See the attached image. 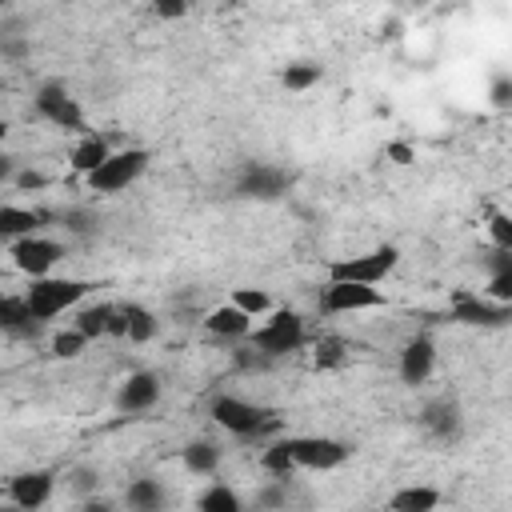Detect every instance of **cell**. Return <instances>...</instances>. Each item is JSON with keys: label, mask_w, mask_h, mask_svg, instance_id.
<instances>
[{"label": "cell", "mask_w": 512, "mask_h": 512, "mask_svg": "<svg viewBox=\"0 0 512 512\" xmlns=\"http://www.w3.org/2000/svg\"><path fill=\"white\" fill-rule=\"evenodd\" d=\"M88 292H92L88 280H72V276H40V280H28V288H24L20 296L28 300L32 316H36L40 324H48V320H56L64 308L80 304Z\"/></svg>", "instance_id": "obj_1"}, {"label": "cell", "mask_w": 512, "mask_h": 512, "mask_svg": "<svg viewBox=\"0 0 512 512\" xmlns=\"http://www.w3.org/2000/svg\"><path fill=\"white\" fill-rule=\"evenodd\" d=\"M248 348L252 352H260L264 360H280V356H288V352H296L300 344H304V320H300V312H292V308H276L260 328H252L248 336Z\"/></svg>", "instance_id": "obj_2"}, {"label": "cell", "mask_w": 512, "mask_h": 512, "mask_svg": "<svg viewBox=\"0 0 512 512\" xmlns=\"http://www.w3.org/2000/svg\"><path fill=\"white\" fill-rule=\"evenodd\" d=\"M148 148H120V152H108V160L88 176V188L100 192V196H116L124 192L128 184H136L148 168Z\"/></svg>", "instance_id": "obj_3"}, {"label": "cell", "mask_w": 512, "mask_h": 512, "mask_svg": "<svg viewBox=\"0 0 512 512\" xmlns=\"http://www.w3.org/2000/svg\"><path fill=\"white\" fill-rule=\"evenodd\" d=\"M212 420L232 432V436H260L264 428H276V412L240 396H216L212 400Z\"/></svg>", "instance_id": "obj_4"}, {"label": "cell", "mask_w": 512, "mask_h": 512, "mask_svg": "<svg viewBox=\"0 0 512 512\" xmlns=\"http://www.w3.org/2000/svg\"><path fill=\"white\" fill-rule=\"evenodd\" d=\"M396 264H400V248L396 244H380V248L360 252L352 260H336L328 268V280H348V284H372L376 288Z\"/></svg>", "instance_id": "obj_5"}, {"label": "cell", "mask_w": 512, "mask_h": 512, "mask_svg": "<svg viewBox=\"0 0 512 512\" xmlns=\"http://www.w3.org/2000/svg\"><path fill=\"white\" fill-rule=\"evenodd\" d=\"M288 448L296 468H312V472H332L352 456V448L332 436H288Z\"/></svg>", "instance_id": "obj_6"}, {"label": "cell", "mask_w": 512, "mask_h": 512, "mask_svg": "<svg viewBox=\"0 0 512 512\" xmlns=\"http://www.w3.org/2000/svg\"><path fill=\"white\" fill-rule=\"evenodd\" d=\"M288 184L292 180H288L284 168L264 164V160H252L236 176V196H244V200H280L288 192Z\"/></svg>", "instance_id": "obj_7"}, {"label": "cell", "mask_w": 512, "mask_h": 512, "mask_svg": "<svg viewBox=\"0 0 512 512\" xmlns=\"http://www.w3.org/2000/svg\"><path fill=\"white\" fill-rule=\"evenodd\" d=\"M60 260H64V244H56V240H48V236H24V240L12 244V264H16L28 280L48 276Z\"/></svg>", "instance_id": "obj_8"}, {"label": "cell", "mask_w": 512, "mask_h": 512, "mask_svg": "<svg viewBox=\"0 0 512 512\" xmlns=\"http://www.w3.org/2000/svg\"><path fill=\"white\" fill-rule=\"evenodd\" d=\"M456 324H468V328H504L512 320V308L508 304H492V300H480L476 292H452V312H448Z\"/></svg>", "instance_id": "obj_9"}, {"label": "cell", "mask_w": 512, "mask_h": 512, "mask_svg": "<svg viewBox=\"0 0 512 512\" xmlns=\"http://www.w3.org/2000/svg\"><path fill=\"white\" fill-rule=\"evenodd\" d=\"M36 112L44 120H52L56 128H64V132H84V112H80L76 96L64 84H44L36 92Z\"/></svg>", "instance_id": "obj_10"}, {"label": "cell", "mask_w": 512, "mask_h": 512, "mask_svg": "<svg viewBox=\"0 0 512 512\" xmlns=\"http://www.w3.org/2000/svg\"><path fill=\"white\" fill-rule=\"evenodd\" d=\"M52 488H56V472L48 468H32V472H16L8 480V496L20 512H40L48 500H52Z\"/></svg>", "instance_id": "obj_11"}, {"label": "cell", "mask_w": 512, "mask_h": 512, "mask_svg": "<svg viewBox=\"0 0 512 512\" xmlns=\"http://www.w3.org/2000/svg\"><path fill=\"white\" fill-rule=\"evenodd\" d=\"M384 292L372 284H348V280H328L324 288V312H364V308H384Z\"/></svg>", "instance_id": "obj_12"}, {"label": "cell", "mask_w": 512, "mask_h": 512, "mask_svg": "<svg viewBox=\"0 0 512 512\" xmlns=\"http://www.w3.org/2000/svg\"><path fill=\"white\" fill-rule=\"evenodd\" d=\"M420 428H424L428 436H436V440H456L460 428H464L460 404H456L452 396H436V400H428L424 412H420Z\"/></svg>", "instance_id": "obj_13"}, {"label": "cell", "mask_w": 512, "mask_h": 512, "mask_svg": "<svg viewBox=\"0 0 512 512\" xmlns=\"http://www.w3.org/2000/svg\"><path fill=\"white\" fill-rule=\"evenodd\" d=\"M436 368V344L432 336H412L400 352V380L404 384H424Z\"/></svg>", "instance_id": "obj_14"}, {"label": "cell", "mask_w": 512, "mask_h": 512, "mask_svg": "<svg viewBox=\"0 0 512 512\" xmlns=\"http://www.w3.org/2000/svg\"><path fill=\"white\" fill-rule=\"evenodd\" d=\"M160 400V380L152 372H132L124 376V384L116 388V404L124 412H148Z\"/></svg>", "instance_id": "obj_15"}, {"label": "cell", "mask_w": 512, "mask_h": 512, "mask_svg": "<svg viewBox=\"0 0 512 512\" xmlns=\"http://www.w3.org/2000/svg\"><path fill=\"white\" fill-rule=\"evenodd\" d=\"M204 328L212 336H220V340H244L252 332V316H244L236 304H220V308H212L204 316Z\"/></svg>", "instance_id": "obj_16"}, {"label": "cell", "mask_w": 512, "mask_h": 512, "mask_svg": "<svg viewBox=\"0 0 512 512\" xmlns=\"http://www.w3.org/2000/svg\"><path fill=\"white\" fill-rule=\"evenodd\" d=\"M40 320L32 316L24 296H0V332L8 336H36Z\"/></svg>", "instance_id": "obj_17"}, {"label": "cell", "mask_w": 512, "mask_h": 512, "mask_svg": "<svg viewBox=\"0 0 512 512\" xmlns=\"http://www.w3.org/2000/svg\"><path fill=\"white\" fill-rule=\"evenodd\" d=\"M40 224H44L40 212L20 208V204H0V236H8L12 244L24 236H40Z\"/></svg>", "instance_id": "obj_18"}, {"label": "cell", "mask_w": 512, "mask_h": 512, "mask_svg": "<svg viewBox=\"0 0 512 512\" xmlns=\"http://www.w3.org/2000/svg\"><path fill=\"white\" fill-rule=\"evenodd\" d=\"M440 508V492L428 484H404L388 496V512H436Z\"/></svg>", "instance_id": "obj_19"}, {"label": "cell", "mask_w": 512, "mask_h": 512, "mask_svg": "<svg viewBox=\"0 0 512 512\" xmlns=\"http://www.w3.org/2000/svg\"><path fill=\"white\" fill-rule=\"evenodd\" d=\"M72 172H80V176H92L104 160H108V140L104 136H96V132H88V136H80V144L72 148Z\"/></svg>", "instance_id": "obj_20"}, {"label": "cell", "mask_w": 512, "mask_h": 512, "mask_svg": "<svg viewBox=\"0 0 512 512\" xmlns=\"http://www.w3.org/2000/svg\"><path fill=\"white\" fill-rule=\"evenodd\" d=\"M124 500H128L132 512H164V488H160V480H152V476L132 480L128 492H124Z\"/></svg>", "instance_id": "obj_21"}, {"label": "cell", "mask_w": 512, "mask_h": 512, "mask_svg": "<svg viewBox=\"0 0 512 512\" xmlns=\"http://www.w3.org/2000/svg\"><path fill=\"white\" fill-rule=\"evenodd\" d=\"M260 468H264L272 480H288V476L296 472V460H292L288 436H284V440H272V444L260 452Z\"/></svg>", "instance_id": "obj_22"}, {"label": "cell", "mask_w": 512, "mask_h": 512, "mask_svg": "<svg viewBox=\"0 0 512 512\" xmlns=\"http://www.w3.org/2000/svg\"><path fill=\"white\" fill-rule=\"evenodd\" d=\"M124 308V320H128V332H124V340H132V344H148L152 336H156V316L144 308V304H120Z\"/></svg>", "instance_id": "obj_23"}, {"label": "cell", "mask_w": 512, "mask_h": 512, "mask_svg": "<svg viewBox=\"0 0 512 512\" xmlns=\"http://www.w3.org/2000/svg\"><path fill=\"white\" fill-rule=\"evenodd\" d=\"M108 316H112V304H92V308H84V312H76V332L92 344V340H100L104 332H108Z\"/></svg>", "instance_id": "obj_24"}, {"label": "cell", "mask_w": 512, "mask_h": 512, "mask_svg": "<svg viewBox=\"0 0 512 512\" xmlns=\"http://www.w3.org/2000/svg\"><path fill=\"white\" fill-rule=\"evenodd\" d=\"M216 464H220V448H216V444L196 440V444H188V448H184V468H188V472L208 476V472H216Z\"/></svg>", "instance_id": "obj_25"}, {"label": "cell", "mask_w": 512, "mask_h": 512, "mask_svg": "<svg viewBox=\"0 0 512 512\" xmlns=\"http://www.w3.org/2000/svg\"><path fill=\"white\" fill-rule=\"evenodd\" d=\"M200 512H244V504L228 484H212L200 496Z\"/></svg>", "instance_id": "obj_26"}, {"label": "cell", "mask_w": 512, "mask_h": 512, "mask_svg": "<svg viewBox=\"0 0 512 512\" xmlns=\"http://www.w3.org/2000/svg\"><path fill=\"white\" fill-rule=\"evenodd\" d=\"M232 304H236L244 316L256 320V316H264V312L272 308V296H268L264 288H236V292H232Z\"/></svg>", "instance_id": "obj_27"}, {"label": "cell", "mask_w": 512, "mask_h": 512, "mask_svg": "<svg viewBox=\"0 0 512 512\" xmlns=\"http://www.w3.org/2000/svg\"><path fill=\"white\" fill-rule=\"evenodd\" d=\"M280 80H284L288 92H304V88H312V84L320 80V64H304V60H300V64H288Z\"/></svg>", "instance_id": "obj_28"}, {"label": "cell", "mask_w": 512, "mask_h": 512, "mask_svg": "<svg viewBox=\"0 0 512 512\" xmlns=\"http://www.w3.org/2000/svg\"><path fill=\"white\" fill-rule=\"evenodd\" d=\"M84 348H88V340H84L76 328H64V332L52 336V356H56V360H76Z\"/></svg>", "instance_id": "obj_29"}, {"label": "cell", "mask_w": 512, "mask_h": 512, "mask_svg": "<svg viewBox=\"0 0 512 512\" xmlns=\"http://www.w3.org/2000/svg\"><path fill=\"white\" fill-rule=\"evenodd\" d=\"M316 368H336V364H344V340L340 336H324V340H316Z\"/></svg>", "instance_id": "obj_30"}, {"label": "cell", "mask_w": 512, "mask_h": 512, "mask_svg": "<svg viewBox=\"0 0 512 512\" xmlns=\"http://www.w3.org/2000/svg\"><path fill=\"white\" fill-rule=\"evenodd\" d=\"M488 228H492V240H496V248L512 252V216H508V212H496Z\"/></svg>", "instance_id": "obj_31"}, {"label": "cell", "mask_w": 512, "mask_h": 512, "mask_svg": "<svg viewBox=\"0 0 512 512\" xmlns=\"http://www.w3.org/2000/svg\"><path fill=\"white\" fill-rule=\"evenodd\" d=\"M96 488H100V472L96 468H76L72 472V492H80L88 500V496H96Z\"/></svg>", "instance_id": "obj_32"}, {"label": "cell", "mask_w": 512, "mask_h": 512, "mask_svg": "<svg viewBox=\"0 0 512 512\" xmlns=\"http://www.w3.org/2000/svg\"><path fill=\"white\" fill-rule=\"evenodd\" d=\"M488 300H492V304H512V272L488 276Z\"/></svg>", "instance_id": "obj_33"}, {"label": "cell", "mask_w": 512, "mask_h": 512, "mask_svg": "<svg viewBox=\"0 0 512 512\" xmlns=\"http://www.w3.org/2000/svg\"><path fill=\"white\" fill-rule=\"evenodd\" d=\"M12 184H16L20 192H36V188H48V176H44V172H36V168H16Z\"/></svg>", "instance_id": "obj_34"}, {"label": "cell", "mask_w": 512, "mask_h": 512, "mask_svg": "<svg viewBox=\"0 0 512 512\" xmlns=\"http://www.w3.org/2000/svg\"><path fill=\"white\" fill-rule=\"evenodd\" d=\"M64 224H68L72 232H80V236H88V232H96V228H100V224H96V216H92V212H84V208L64 212Z\"/></svg>", "instance_id": "obj_35"}, {"label": "cell", "mask_w": 512, "mask_h": 512, "mask_svg": "<svg viewBox=\"0 0 512 512\" xmlns=\"http://www.w3.org/2000/svg\"><path fill=\"white\" fill-rule=\"evenodd\" d=\"M284 484H288V480H276V484H268V488L256 496V500H260V508H280V504L288 500V488H284Z\"/></svg>", "instance_id": "obj_36"}, {"label": "cell", "mask_w": 512, "mask_h": 512, "mask_svg": "<svg viewBox=\"0 0 512 512\" xmlns=\"http://www.w3.org/2000/svg\"><path fill=\"white\" fill-rule=\"evenodd\" d=\"M184 12H188L184 0H156V4H152V16H160V20H176V16H184Z\"/></svg>", "instance_id": "obj_37"}, {"label": "cell", "mask_w": 512, "mask_h": 512, "mask_svg": "<svg viewBox=\"0 0 512 512\" xmlns=\"http://www.w3.org/2000/svg\"><path fill=\"white\" fill-rule=\"evenodd\" d=\"M384 156H388L392 164H412V160H416V148L404 144V140H392V144L384 148Z\"/></svg>", "instance_id": "obj_38"}, {"label": "cell", "mask_w": 512, "mask_h": 512, "mask_svg": "<svg viewBox=\"0 0 512 512\" xmlns=\"http://www.w3.org/2000/svg\"><path fill=\"white\" fill-rule=\"evenodd\" d=\"M492 104H496V108H508V104H512V80H508V76H496V80H492Z\"/></svg>", "instance_id": "obj_39"}, {"label": "cell", "mask_w": 512, "mask_h": 512, "mask_svg": "<svg viewBox=\"0 0 512 512\" xmlns=\"http://www.w3.org/2000/svg\"><path fill=\"white\" fill-rule=\"evenodd\" d=\"M488 272H492V276H504V272H512V252H504V248H492V252H488Z\"/></svg>", "instance_id": "obj_40"}, {"label": "cell", "mask_w": 512, "mask_h": 512, "mask_svg": "<svg viewBox=\"0 0 512 512\" xmlns=\"http://www.w3.org/2000/svg\"><path fill=\"white\" fill-rule=\"evenodd\" d=\"M124 332H128L124 308H112V316H108V332H104V336H116V340H124Z\"/></svg>", "instance_id": "obj_41"}, {"label": "cell", "mask_w": 512, "mask_h": 512, "mask_svg": "<svg viewBox=\"0 0 512 512\" xmlns=\"http://www.w3.org/2000/svg\"><path fill=\"white\" fill-rule=\"evenodd\" d=\"M16 176V156H8V152H0V184H8Z\"/></svg>", "instance_id": "obj_42"}, {"label": "cell", "mask_w": 512, "mask_h": 512, "mask_svg": "<svg viewBox=\"0 0 512 512\" xmlns=\"http://www.w3.org/2000/svg\"><path fill=\"white\" fill-rule=\"evenodd\" d=\"M80 512H116L108 500H96V496H88L84 504H80Z\"/></svg>", "instance_id": "obj_43"}, {"label": "cell", "mask_w": 512, "mask_h": 512, "mask_svg": "<svg viewBox=\"0 0 512 512\" xmlns=\"http://www.w3.org/2000/svg\"><path fill=\"white\" fill-rule=\"evenodd\" d=\"M0 512H20V508L16 504H0Z\"/></svg>", "instance_id": "obj_44"}, {"label": "cell", "mask_w": 512, "mask_h": 512, "mask_svg": "<svg viewBox=\"0 0 512 512\" xmlns=\"http://www.w3.org/2000/svg\"><path fill=\"white\" fill-rule=\"evenodd\" d=\"M0 136H4V124H0Z\"/></svg>", "instance_id": "obj_45"}, {"label": "cell", "mask_w": 512, "mask_h": 512, "mask_svg": "<svg viewBox=\"0 0 512 512\" xmlns=\"http://www.w3.org/2000/svg\"><path fill=\"white\" fill-rule=\"evenodd\" d=\"M0 44H4V40H0Z\"/></svg>", "instance_id": "obj_46"}]
</instances>
